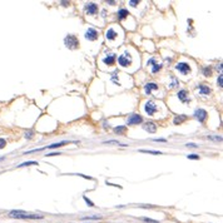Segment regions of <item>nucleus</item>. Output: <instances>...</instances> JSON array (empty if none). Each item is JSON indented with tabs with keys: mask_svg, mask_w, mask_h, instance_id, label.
I'll return each mask as SVG.
<instances>
[{
	"mask_svg": "<svg viewBox=\"0 0 223 223\" xmlns=\"http://www.w3.org/2000/svg\"><path fill=\"white\" fill-rule=\"evenodd\" d=\"M9 217L18 218V219H42L43 216L29 214V213H26L24 211H11V212H9Z\"/></svg>",
	"mask_w": 223,
	"mask_h": 223,
	"instance_id": "f257e3e1",
	"label": "nucleus"
},
{
	"mask_svg": "<svg viewBox=\"0 0 223 223\" xmlns=\"http://www.w3.org/2000/svg\"><path fill=\"white\" fill-rule=\"evenodd\" d=\"M64 45L69 49H78L79 48V40L75 35H67L64 38Z\"/></svg>",
	"mask_w": 223,
	"mask_h": 223,
	"instance_id": "f03ea898",
	"label": "nucleus"
},
{
	"mask_svg": "<svg viewBox=\"0 0 223 223\" xmlns=\"http://www.w3.org/2000/svg\"><path fill=\"white\" fill-rule=\"evenodd\" d=\"M132 62H133V59H132V55L128 52H124L122 55L118 56L119 65L123 68H127V67H129V65H132Z\"/></svg>",
	"mask_w": 223,
	"mask_h": 223,
	"instance_id": "7ed1b4c3",
	"label": "nucleus"
},
{
	"mask_svg": "<svg viewBox=\"0 0 223 223\" xmlns=\"http://www.w3.org/2000/svg\"><path fill=\"white\" fill-rule=\"evenodd\" d=\"M144 111L150 117H154L156 113L158 112V107H157V104L153 100H147L146 104H144Z\"/></svg>",
	"mask_w": 223,
	"mask_h": 223,
	"instance_id": "20e7f679",
	"label": "nucleus"
},
{
	"mask_svg": "<svg viewBox=\"0 0 223 223\" xmlns=\"http://www.w3.org/2000/svg\"><path fill=\"white\" fill-rule=\"evenodd\" d=\"M175 70H177L178 73L183 74V75H187V74L191 73V65L188 64V63H184V62L178 63V64L175 65Z\"/></svg>",
	"mask_w": 223,
	"mask_h": 223,
	"instance_id": "39448f33",
	"label": "nucleus"
},
{
	"mask_svg": "<svg viewBox=\"0 0 223 223\" xmlns=\"http://www.w3.org/2000/svg\"><path fill=\"white\" fill-rule=\"evenodd\" d=\"M193 115H194V118H196L198 122H201V123H204L207 117H208V113H207V111H204V109H196Z\"/></svg>",
	"mask_w": 223,
	"mask_h": 223,
	"instance_id": "423d86ee",
	"label": "nucleus"
},
{
	"mask_svg": "<svg viewBox=\"0 0 223 223\" xmlns=\"http://www.w3.org/2000/svg\"><path fill=\"white\" fill-rule=\"evenodd\" d=\"M84 36H85V39L89 40V42H94V40L98 39L99 33L95 29H93V28H89V29L85 31V35H84Z\"/></svg>",
	"mask_w": 223,
	"mask_h": 223,
	"instance_id": "0eeeda50",
	"label": "nucleus"
},
{
	"mask_svg": "<svg viewBox=\"0 0 223 223\" xmlns=\"http://www.w3.org/2000/svg\"><path fill=\"white\" fill-rule=\"evenodd\" d=\"M142 122H143L142 115H139V114H132V115H129V118H128L127 124L128 125H137V124H140Z\"/></svg>",
	"mask_w": 223,
	"mask_h": 223,
	"instance_id": "6e6552de",
	"label": "nucleus"
},
{
	"mask_svg": "<svg viewBox=\"0 0 223 223\" xmlns=\"http://www.w3.org/2000/svg\"><path fill=\"white\" fill-rule=\"evenodd\" d=\"M85 11L89 15L97 14L98 13V5L94 4V3H88V4H85Z\"/></svg>",
	"mask_w": 223,
	"mask_h": 223,
	"instance_id": "1a4fd4ad",
	"label": "nucleus"
},
{
	"mask_svg": "<svg viewBox=\"0 0 223 223\" xmlns=\"http://www.w3.org/2000/svg\"><path fill=\"white\" fill-rule=\"evenodd\" d=\"M177 95H178V99H179L182 103H189V93H188L186 89L179 90Z\"/></svg>",
	"mask_w": 223,
	"mask_h": 223,
	"instance_id": "9d476101",
	"label": "nucleus"
},
{
	"mask_svg": "<svg viewBox=\"0 0 223 223\" xmlns=\"http://www.w3.org/2000/svg\"><path fill=\"white\" fill-rule=\"evenodd\" d=\"M105 38L108 42H113V40H115L118 38V33L113 29V28H109V29L105 31Z\"/></svg>",
	"mask_w": 223,
	"mask_h": 223,
	"instance_id": "9b49d317",
	"label": "nucleus"
},
{
	"mask_svg": "<svg viewBox=\"0 0 223 223\" xmlns=\"http://www.w3.org/2000/svg\"><path fill=\"white\" fill-rule=\"evenodd\" d=\"M102 60L105 65H114L115 62H117V56H115V54H109V55L104 56Z\"/></svg>",
	"mask_w": 223,
	"mask_h": 223,
	"instance_id": "f8f14e48",
	"label": "nucleus"
},
{
	"mask_svg": "<svg viewBox=\"0 0 223 223\" xmlns=\"http://www.w3.org/2000/svg\"><path fill=\"white\" fill-rule=\"evenodd\" d=\"M158 89V84L157 83H147L146 85H144V93L147 94V95H150V93L153 92V90H157Z\"/></svg>",
	"mask_w": 223,
	"mask_h": 223,
	"instance_id": "ddd939ff",
	"label": "nucleus"
},
{
	"mask_svg": "<svg viewBox=\"0 0 223 223\" xmlns=\"http://www.w3.org/2000/svg\"><path fill=\"white\" fill-rule=\"evenodd\" d=\"M143 129L147 130L148 133H156L157 125H156V123H153V122H147V123L143 125Z\"/></svg>",
	"mask_w": 223,
	"mask_h": 223,
	"instance_id": "4468645a",
	"label": "nucleus"
},
{
	"mask_svg": "<svg viewBox=\"0 0 223 223\" xmlns=\"http://www.w3.org/2000/svg\"><path fill=\"white\" fill-rule=\"evenodd\" d=\"M198 90H199L201 95H209V94H211V88L208 85H206V84L198 85Z\"/></svg>",
	"mask_w": 223,
	"mask_h": 223,
	"instance_id": "2eb2a0df",
	"label": "nucleus"
},
{
	"mask_svg": "<svg viewBox=\"0 0 223 223\" xmlns=\"http://www.w3.org/2000/svg\"><path fill=\"white\" fill-rule=\"evenodd\" d=\"M187 120V115L182 114V115H175L174 119H173V124L174 125H181L183 122Z\"/></svg>",
	"mask_w": 223,
	"mask_h": 223,
	"instance_id": "dca6fc26",
	"label": "nucleus"
},
{
	"mask_svg": "<svg viewBox=\"0 0 223 223\" xmlns=\"http://www.w3.org/2000/svg\"><path fill=\"white\" fill-rule=\"evenodd\" d=\"M128 15H129V11L127 9H120L118 11V20H123V19L128 18Z\"/></svg>",
	"mask_w": 223,
	"mask_h": 223,
	"instance_id": "f3484780",
	"label": "nucleus"
},
{
	"mask_svg": "<svg viewBox=\"0 0 223 223\" xmlns=\"http://www.w3.org/2000/svg\"><path fill=\"white\" fill-rule=\"evenodd\" d=\"M64 144H68V142H59V143H54V144H52V146H48L46 148L48 149H56V148H59V147H63Z\"/></svg>",
	"mask_w": 223,
	"mask_h": 223,
	"instance_id": "a211bd4d",
	"label": "nucleus"
},
{
	"mask_svg": "<svg viewBox=\"0 0 223 223\" xmlns=\"http://www.w3.org/2000/svg\"><path fill=\"white\" fill-rule=\"evenodd\" d=\"M125 130H127V127H125V125H118V127L114 128V132L117 134H122V133H124Z\"/></svg>",
	"mask_w": 223,
	"mask_h": 223,
	"instance_id": "6ab92c4d",
	"label": "nucleus"
},
{
	"mask_svg": "<svg viewBox=\"0 0 223 223\" xmlns=\"http://www.w3.org/2000/svg\"><path fill=\"white\" fill-rule=\"evenodd\" d=\"M139 152H140V153H149V154H156V156H159V154H162V152H159V150H148V149H140Z\"/></svg>",
	"mask_w": 223,
	"mask_h": 223,
	"instance_id": "aec40b11",
	"label": "nucleus"
},
{
	"mask_svg": "<svg viewBox=\"0 0 223 223\" xmlns=\"http://www.w3.org/2000/svg\"><path fill=\"white\" fill-rule=\"evenodd\" d=\"M162 69V64H158V63H156L154 65H152V73L153 74H156V73H158L159 70Z\"/></svg>",
	"mask_w": 223,
	"mask_h": 223,
	"instance_id": "412c9836",
	"label": "nucleus"
},
{
	"mask_svg": "<svg viewBox=\"0 0 223 223\" xmlns=\"http://www.w3.org/2000/svg\"><path fill=\"white\" fill-rule=\"evenodd\" d=\"M28 165H38V162H34V161H29V162H25V163H21L19 164L18 167H28Z\"/></svg>",
	"mask_w": 223,
	"mask_h": 223,
	"instance_id": "4be33fe9",
	"label": "nucleus"
},
{
	"mask_svg": "<svg viewBox=\"0 0 223 223\" xmlns=\"http://www.w3.org/2000/svg\"><path fill=\"white\" fill-rule=\"evenodd\" d=\"M112 81L115 83L117 85H120V83H119V80H118V71H114V73L112 74Z\"/></svg>",
	"mask_w": 223,
	"mask_h": 223,
	"instance_id": "5701e85b",
	"label": "nucleus"
},
{
	"mask_svg": "<svg viewBox=\"0 0 223 223\" xmlns=\"http://www.w3.org/2000/svg\"><path fill=\"white\" fill-rule=\"evenodd\" d=\"M203 75H204V77H211V75H212V69L209 67H204V68H203Z\"/></svg>",
	"mask_w": 223,
	"mask_h": 223,
	"instance_id": "b1692460",
	"label": "nucleus"
},
{
	"mask_svg": "<svg viewBox=\"0 0 223 223\" xmlns=\"http://www.w3.org/2000/svg\"><path fill=\"white\" fill-rule=\"evenodd\" d=\"M172 80H173V83L171 84V88H173V87H177L178 84H179V81H178V79H177V78L172 77Z\"/></svg>",
	"mask_w": 223,
	"mask_h": 223,
	"instance_id": "393cba45",
	"label": "nucleus"
},
{
	"mask_svg": "<svg viewBox=\"0 0 223 223\" xmlns=\"http://www.w3.org/2000/svg\"><path fill=\"white\" fill-rule=\"evenodd\" d=\"M157 63V59L156 58H150L148 62H147V65H150V67H152V65H154Z\"/></svg>",
	"mask_w": 223,
	"mask_h": 223,
	"instance_id": "a878e982",
	"label": "nucleus"
},
{
	"mask_svg": "<svg viewBox=\"0 0 223 223\" xmlns=\"http://www.w3.org/2000/svg\"><path fill=\"white\" fill-rule=\"evenodd\" d=\"M222 81H223V75L219 74L218 75V79H217V84H218V87H221V88H222Z\"/></svg>",
	"mask_w": 223,
	"mask_h": 223,
	"instance_id": "bb28decb",
	"label": "nucleus"
},
{
	"mask_svg": "<svg viewBox=\"0 0 223 223\" xmlns=\"http://www.w3.org/2000/svg\"><path fill=\"white\" fill-rule=\"evenodd\" d=\"M187 158L188 159H193V161H197V159H199V156H197V154H189V156H187Z\"/></svg>",
	"mask_w": 223,
	"mask_h": 223,
	"instance_id": "cd10ccee",
	"label": "nucleus"
},
{
	"mask_svg": "<svg viewBox=\"0 0 223 223\" xmlns=\"http://www.w3.org/2000/svg\"><path fill=\"white\" fill-rule=\"evenodd\" d=\"M5 146H6V140L3 139V138H0V149L5 148Z\"/></svg>",
	"mask_w": 223,
	"mask_h": 223,
	"instance_id": "c85d7f7f",
	"label": "nucleus"
},
{
	"mask_svg": "<svg viewBox=\"0 0 223 223\" xmlns=\"http://www.w3.org/2000/svg\"><path fill=\"white\" fill-rule=\"evenodd\" d=\"M83 198H84V201H85V202H87V204H89V207H94V203L92 202V201H89V199H88L85 196H84Z\"/></svg>",
	"mask_w": 223,
	"mask_h": 223,
	"instance_id": "c756f323",
	"label": "nucleus"
},
{
	"mask_svg": "<svg viewBox=\"0 0 223 223\" xmlns=\"http://www.w3.org/2000/svg\"><path fill=\"white\" fill-rule=\"evenodd\" d=\"M186 146L188 147V148H198V146H197V144H194V143H187Z\"/></svg>",
	"mask_w": 223,
	"mask_h": 223,
	"instance_id": "7c9ffc66",
	"label": "nucleus"
},
{
	"mask_svg": "<svg viewBox=\"0 0 223 223\" xmlns=\"http://www.w3.org/2000/svg\"><path fill=\"white\" fill-rule=\"evenodd\" d=\"M144 222H148V223H159L158 221H153V219H149V218H143Z\"/></svg>",
	"mask_w": 223,
	"mask_h": 223,
	"instance_id": "2f4dec72",
	"label": "nucleus"
},
{
	"mask_svg": "<svg viewBox=\"0 0 223 223\" xmlns=\"http://www.w3.org/2000/svg\"><path fill=\"white\" fill-rule=\"evenodd\" d=\"M153 140H154V142H167V140L163 139V138H154Z\"/></svg>",
	"mask_w": 223,
	"mask_h": 223,
	"instance_id": "473e14b6",
	"label": "nucleus"
},
{
	"mask_svg": "<svg viewBox=\"0 0 223 223\" xmlns=\"http://www.w3.org/2000/svg\"><path fill=\"white\" fill-rule=\"evenodd\" d=\"M221 65L222 64H218L217 67H216V68H217V70H219V74H222V67H221Z\"/></svg>",
	"mask_w": 223,
	"mask_h": 223,
	"instance_id": "72a5a7b5",
	"label": "nucleus"
},
{
	"mask_svg": "<svg viewBox=\"0 0 223 223\" xmlns=\"http://www.w3.org/2000/svg\"><path fill=\"white\" fill-rule=\"evenodd\" d=\"M31 134H33L31 132H29V133L26 132V133H25V138H26V139H28V138H31Z\"/></svg>",
	"mask_w": 223,
	"mask_h": 223,
	"instance_id": "f704fd0d",
	"label": "nucleus"
},
{
	"mask_svg": "<svg viewBox=\"0 0 223 223\" xmlns=\"http://www.w3.org/2000/svg\"><path fill=\"white\" fill-rule=\"evenodd\" d=\"M129 4L132 5V6H137L138 5V1L136 0V1H129Z\"/></svg>",
	"mask_w": 223,
	"mask_h": 223,
	"instance_id": "c9c22d12",
	"label": "nucleus"
}]
</instances>
